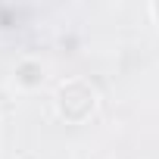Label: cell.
<instances>
[{
  "mask_svg": "<svg viewBox=\"0 0 159 159\" xmlns=\"http://www.w3.org/2000/svg\"><path fill=\"white\" fill-rule=\"evenodd\" d=\"M150 16H153V19L159 22V3H150Z\"/></svg>",
  "mask_w": 159,
  "mask_h": 159,
  "instance_id": "obj_3",
  "label": "cell"
},
{
  "mask_svg": "<svg viewBox=\"0 0 159 159\" xmlns=\"http://www.w3.org/2000/svg\"><path fill=\"white\" fill-rule=\"evenodd\" d=\"M16 81H19L22 88H38V84L44 81L41 62H38V59H22V62L16 66Z\"/></svg>",
  "mask_w": 159,
  "mask_h": 159,
  "instance_id": "obj_2",
  "label": "cell"
},
{
  "mask_svg": "<svg viewBox=\"0 0 159 159\" xmlns=\"http://www.w3.org/2000/svg\"><path fill=\"white\" fill-rule=\"evenodd\" d=\"M97 106V94L88 81H62L56 91V109L66 122H84Z\"/></svg>",
  "mask_w": 159,
  "mask_h": 159,
  "instance_id": "obj_1",
  "label": "cell"
}]
</instances>
